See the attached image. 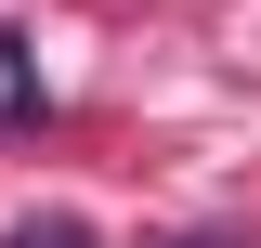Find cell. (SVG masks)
<instances>
[{
  "mask_svg": "<svg viewBox=\"0 0 261 248\" xmlns=\"http://www.w3.org/2000/svg\"><path fill=\"white\" fill-rule=\"evenodd\" d=\"M39 105H53V92H39V53H27L13 27H0V131H27Z\"/></svg>",
  "mask_w": 261,
  "mask_h": 248,
  "instance_id": "6da1fadb",
  "label": "cell"
},
{
  "mask_svg": "<svg viewBox=\"0 0 261 248\" xmlns=\"http://www.w3.org/2000/svg\"><path fill=\"white\" fill-rule=\"evenodd\" d=\"M0 248H92V222H79V209H39V222H13Z\"/></svg>",
  "mask_w": 261,
  "mask_h": 248,
  "instance_id": "7a4b0ae2",
  "label": "cell"
},
{
  "mask_svg": "<svg viewBox=\"0 0 261 248\" xmlns=\"http://www.w3.org/2000/svg\"><path fill=\"white\" fill-rule=\"evenodd\" d=\"M183 248H248V235H183Z\"/></svg>",
  "mask_w": 261,
  "mask_h": 248,
  "instance_id": "3957f363",
  "label": "cell"
}]
</instances>
